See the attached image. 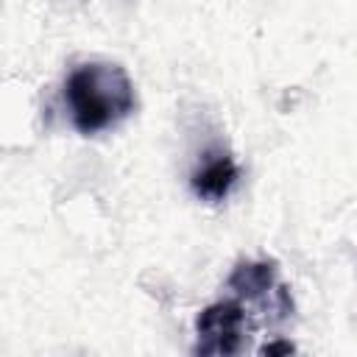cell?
<instances>
[{
    "label": "cell",
    "mask_w": 357,
    "mask_h": 357,
    "mask_svg": "<svg viewBox=\"0 0 357 357\" xmlns=\"http://www.w3.org/2000/svg\"><path fill=\"white\" fill-rule=\"evenodd\" d=\"M248 332V307L231 296L204 307L195 318V354L204 357H229L243 351Z\"/></svg>",
    "instance_id": "obj_2"
},
{
    "label": "cell",
    "mask_w": 357,
    "mask_h": 357,
    "mask_svg": "<svg viewBox=\"0 0 357 357\" xmlns=\"http://www.w3.org/2000/svg\"><path fill=\"white\" fill-rule=\"evenodd\" d=\"M61 98L73 128L84 137L117 128L137 109V92L128 73L112 61H84L73 67L64 78Z\"/></svg>",
    "instance_id": "obj_1"
},
{
    "label": "cell",
    "mask_w": 357,
    "mask_h": 357,
    "mask_svg": "<svg viewBox=\"0 0 357 357\" xmlns=\"http://www.w3.org/2000/svg\"><path fill=\"white\" fill-rule=\"evenodd\" d=\"M226 290L243 304H259L273 310L282 321L293 315L290 287L279 279V265L273 259H240L226 279Z\"/></svg>",
    "instance_id": "obj_3"
},
{
    "label": "cell",
    "mask_w": 357,
    "mask_h": 357,
    "mask_svg": "<svg viewBox=\"0 0 357 357\" xmlns=\"http://www.w3.org/2000/svg\"><path fill=\"white\" fill-rule=\"evenodd\" d=\"M237 178H240V165L234 162V156L226 151H215L206 153V159L190 173V187L195 198L206 204H220L229 198Z\"/></svg>",
    "instance_id": "obj_4"
},
{
    "label": "cell",
    "mask_w": 357,
    "mask_h": 357,
    "mask_svg": "<svg viewBox=\"0 0 357 357\" xmlns=\"http://www.w3.org/2000/svg\"><path fill=\"white\" fill-rule=\"evenodd\" d=\"M290 351H296V346H293L290 340H276V343H265V346L259 349V354H290Z\"/></svg>",
    "instance_id": "obj_5"
}]
</instances>
